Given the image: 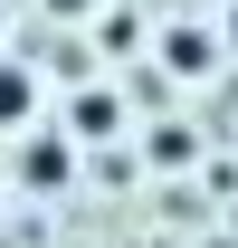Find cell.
Returning <instances> with one entry per match:
<instances>
[{
  "label": "cell",
  "mask_w": 238,
  "mask_h": 248,
  "mask_svg": "<svg viewBox=\"0 0 238 248\" xmlns=\"http://www.w3.org/2000/svg\"><path fill=\"white\" fill-rule=\"evenodd\" d=\"M29 115H38V77H29V67H10V58H0V124L19 134Z\"/></svg>",
  "instance_id": "cell-1"
},
{
  "label": "cell",
  "mask_w": 238,
  "mask_h": 248,
  "mask_svg": "<svg viewBox=\"0 0 238 248\" xmlns=\"http://www.w3.org/2000/svg\"><path fill=\"white\" fill-rule=\"evenodd\" d=\"M29 182H67V153H58V143H29Z\"/></svg>",
  "instance_id": "cell-2"
},
{
  "label": "cell",
  "mask_w": 238,
  "mask_h": 248,
  "mask_svg": "<svg viewBox=\"0 0 238 248\" xmlns=\"http://www.w3.org/2000/svg\"><path fill=\"white\" fill-rule=\"evenodd\" d=\"M229 38H238V10H229Z\"/></svg>",
  "instance_id": "cell-3"
}]
</instances>
